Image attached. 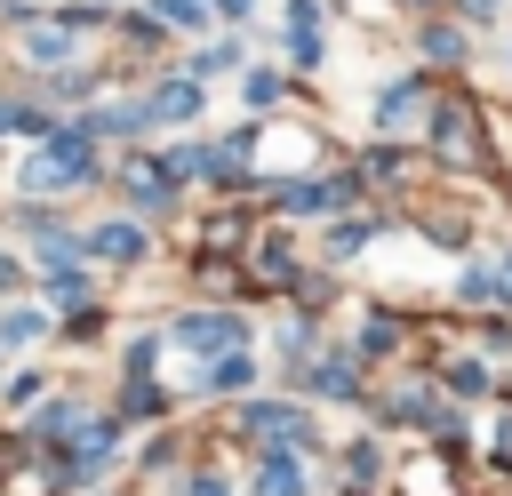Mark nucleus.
I'll list each match as a JSON object with an SVG mask.
<instances>
[{
    "instance_id": "f257e3e1",
    "label": "nucleus",
    "mask_w": 512,
    "mask_h": 496,
    "mask_svg": "<svg viewBox=\"0 0 512 496\" xmlns=\"http://www.w3.org/2000/svg\"><path fill=\"white\" fill-rule=\"evenodd\" d=\"M88 144H96L88 120L64 128V136H48V144L24 160V184H32V192H64V184H80V176H88Z\"/></svg>"
},
{
    "instance_id": "f03ea898",
    "label": "nucleus",
    "mask_w": 512,
    "mask_h": 496,
    "mask_svg": "<svg viewBox=\"0 0 512 496\" xmlns=\"http://www.w3.org/2000/svg\"><path fill=\"white\" fill-rule=\"evenodd\" d=\"M72 48H80V16H72V24H32V32H24V56H32V64H64Z\"/></svg>"
},
{
    "instance_id": "7ed1b4c3",
    "label": "nucleus",
    "mask_w": 512,
    "mask_h": 496,
    "mask_svg": "<svg viewBox=\"0 0 512 496\" xmlns=\"http://www.w3.org/2000/svg\"><path fill=\"white\" fill-rule=\"evenodd\" d=\"M176 344H240V320L232 312H192V320H176Z\"/></svg>"
},
{
    "instance_id": "20e7f679",
    "label": "nucleus",
    "mask_w": 512,
    "mask_h": 496,
    "mask_svg": "<svg viewBox=\"0 0 512 496\" xmlns=\"http://www.w3.org/2000/svg\"><path fill=\"white\" fill-rule=\"evenodd\" d=\"M88 256H112V264H136V256H144V232H136V224H104V232H88Z\"/></svg>"
},
{
    "instance_id": "39448f33",
    "label": "nucleus",
    "mask_w": 512,
    "mask_h": 496,
    "mask_svg": "<svg viewBox=\"0 0 512 496\" xmlns=\"http://www.w3.org/2000/svg\"><path fill=\"white\" fill-rule=\"evenodd\" d=\"M144 112H168V120H192V112H200V88H192V80H168V88H152V104H144Z\"/></svg>"
},
{
    "instance_id": "423d86ee",
    "label": "nucleus",
    "mask_w": 512,
    "mask_h": 496,
    "mask_svg": "<svg viewBox=\"0 0 512 496\" xmlns=\"http://www.w3.org/2000/svg\"><path fill=\"white\" fill-rule=\"evenodd\" d=\"M256 488H264V496H296V488H304V472L272 448V456H264V472H256Z\"/></svg>"
},
{
    "instance_id": "0eeeda50",
    "label": "nucleus",
    "mask_w": 512,
    "mask_h": 496,
    "mask_svg": "<svg viewBox=\"0 0 512 496\" xmlns=\"http://www.w3.org/2000/svg\"><path fill=\"white\" fill-rule=\"evenodd\" d=\"M344 192H352V184H296V192H288V208H304V216H312V208H336Z\"/></svg>"
},
{
    "instance_id": "6e6552de",
    "label": "nucleus",
    "mask_w": 512,
    "mask_h": 496,
    "mask_svg": "<svg viewBox=\"0 0 512 496\" xmlns=\"http://www.w3.org/2000/svg\"><path fill=\"white\" fill-rule=\"evenodd\" d=\"M376 112H384V128H400V120L416 112V88H408V80H400V88H384V104H376Z\"/></svg>"
},
{
    "instance_id": "1a4fd4ad",
    "label": "nucleus",
    "mask_w": 512,
    "mask_h": 496,
    "mask_svg": "<svg viewBox=\"0 0 512 496\" xmlns=\"http://www.w3.org/2000/svg\"><path fill=\"white\" fill-rule=\"evenodd\" d=\"M248 376H256V368H248V360H216V368H208V384H216V392H240V384H248Z\"/></svg>"
},
{
    "instance_id": "9d476101",
    "label": "nucleus",
    "mask_w": 512,
    "mask_h": 496,
    "mask_svg": "<svg viewBox=\"0 0 512 496\" xmlns=\"http://www.w3.org/2000/svg\"><path fill=\"white\" fill-rule=\"evenodd\" d=\"M288 48H296V64H320V32L312 24H288Z\"/></svg>"
},
{
    "instance_id": "9b49d317",
    "label": "nucleus",
    "mask_w": 512,
    "mask_h": 496,
    "mask_svg": "<svg viewBox=\"0 0 512 496\" xmlns=\"http://www.w3.org/2000/svg\"><path fill=\"white\" fill-rule=\"evenodd\" d=\"M312 384H320V392H336V400H344V392H352V368H344V360H328V368H312Z\"/></svg>"
},
{
    "instance_id": "f8f14e48",
    "label": "nucleus",
    "mask_w": 512,
    "mask_h": 496,
    "mask_svg": "<svg viewBox=\"0 0 512 496\" xmlns=\"http://www.w3.org/2000/svg\"><path fill=\"white\" fill-rule=\"evenodd\" d=\"M160 16H168V24H200V16H208V0H160Z\"/></svg>"
},
{
    "instance_id": "ddd939ff",
    "label": "nucleus",
    "mask_w": 512,
    "mask_h": 496,
    "mask_svg": "<svg viewBox=\"0 0 512 496\" xmlns=\"http://www.w3.org/2000/svg\"><path fill=\"white\" fill-rule=\"evenodd\" d=\"M232 56H240V48L224 40V48H208V56H192V72H232Z\"/></svg>"
},
{
    "instance_id": "4468645a",
    "label": "nucleus",
    "mask_w": 512,
    "mask_h": 496,
    "mask_svg": "<svg viewBox=\"0 0 512 496\" xmlns=\"http://www.w3.org/2000/svg\"><path fill=\"white\" fill-rule=\"evenodd\" d=\"M216 8H224V16H248V8H256V0H216Z\"/></svg>"
},
{
    "instance_id": "2eb2a0df",
    "label": "nucleus",
    "mask_w": 512,
    "mask_h": 496,
    "mask_svg": "<svg viewBox=\"0 0 512 496\" xmlns=\"http://www.w3.org/2000/svg\"><path fill=\"white\" fill-rule=\"evenodd\" d=\"M192 496H224V488H216V480H192Z\"/></svg>"
},
{
    "instance_id": "dca6fc26",
    "label": "nucleus",
    "mask_w": 512,
    "mask_h": 496,
    "mask_svg": "<svg viewBox=\"0 0 512 496\" xmlns=\"http://www.w3.org/2000/svg\"><path fill=\"white\" fill-rule=\"evenodd\" d=\"M496 288H512V256H504V264H496Z\"/></svg>"
},
{
    "instance_id": "f3484780",
    "label": "nucleus",
    "mask_w": 512,
    "mask_h": 496,
    "mask_svg": "<svg viewBox=\"0 0 512 496\" xmlns=\"http://www.w3.org/2000/svg\"><path fill=\"white\" fill-rule=\"evenodd\" d=\"M464 8H472V16H488V8H496V0H464Z\"/></svg>"
},
{
    "instance_id": "a211bd4d",
    "label": "nucleus",
    "mask_w": 512,
    "mask_h": 496,
    "mask_svg": "<svg viewBox=\"0 0 512 496\" xmlns=\"http://www.w3.org/2000/svg\"><path fill=\"white\" fill-rule=\"evenodd\" d=\"M416 8H432V0H416Z\"/></svg>"
}]
</instances>
